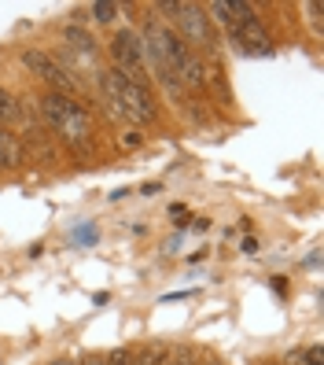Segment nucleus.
I'll use <instances>...</instances> for the list:
<instances>
[{"label":"nucleus","mask_w":324,"mask_h":365,"mask_svg":"<svg viewBox=\"0 0 324 365\" xmlns=\"http://www.w3.org/2000/svg\"><path fill=\"white\" fill-rule=\"evenodd\" d=\"M41 118H45L52 137L67 148V152H74L78 159L93 155V118L74 96L45 93L41 96Z\"/></svg>","instance_id":"obj_1"},{"label":"nucleus","mask_w":324,"mask_h":365,"mask_svg":"<svg viewBox=\"0 0 324 365\" xmlns=\"http://www.w3.org/2000/svg\"><path fill=\"white\" fill-rule=\"evenodd\" d=\"M100 89H103L107 103H111L122 118L137 122V125L155 122V100H151L147 85H137V81H129L125 74H118L115 67H107L100 74Z\"/></svg>","instance_id":"obj_2"},{"label":"nucleus","mask_w":324,"mask_h":365,"mask_svg":"<svg viewBox=\"0 0 324 365\" xmlns=\"http://www.w3.org/2000/svg\"><path fill=\"white\" fill-rule=\"evenodd\" d=\"M177 26H181V41L184 45H192V48H199V52H218V34H214V19L207 15V8H199V4H177ZM188 48V52H192Z\"/></svg>","instance_id":"obj_3"},{"label":"nucleus","mask_w":324,"mask_h":365,"mask_svg":"<svg viewBox=\"0 0 324 365\" xmlns=\"http://www.w3.org/2000/svg\"><path fill=\"white\" fill-rule=\"evenodd\" d=\"M111 59H115V71L125 74L129 81L147 85V59H144V45H140V34L133 30H122L111 37Z\"/></svg>","instance_id":"obj_4"},{"label":"nucleus","mask_w":324,"mask_h":365,"mask_svg":"<svg viewBox=\"0 0 324 365\" xmlns=\"http://www.w3.org/2000/svg\"><path fill=\"white\" fill-rule=\"evenodd\" d=\"M23 63H26V67H30L41 81L52 85V93H63V96H74V93H78V81L70 78V71H63L48 52H41V48H23Z\"/></svg>","instance_id":"obj_5"},{"label":"nucleus","mask_w":324,"mask_h":365,"mask_svg":"<svg viewBox=\"0 0 324 365\" xmlns=\"http://www.w3.org/2000/svg\"><path fill=\"white\" fill-rule=\"evenodd\" d=\"M229 41L236 48H244V52H269V34H266V26L258 23V15L254 19H247V23H240L236 30H229Z\"/></svg>","instance_id":"obj_6"},{"label":"nucleus","mask_w":324,"mask_h":365,"mask_svg":"<svg viewBox=\"0 0 324 365\" xmlns=\"http://www.w3.org/2000/svg\"><path fill=\"white\" fill-rule=\"evenodd\" d=\"M26 163V152H23V140H19V133H11L8 125H0V170H19Z\"/></svg>","instance_id":"obj_7"},{"label":"nucleus","mask_w":324,"mask_h":365,"mask_svg":"<svg viewBox=\"0 0 324 365\" xmlns=\"http://www.w3.org/2000/svg\"><path fill=\"white\" fill-rule=\"evenodd\" d=\"M26 148H30V155L33 159H41V163H56V148L45 140V133H41L37 130V125H33V130L26 133V144H23V152H26Z\"/></svg>","instance_id":"obj_8"},{"label":"nucleus","mask_w":324,"mask_h":365,"mask_svg":"<svg viewBox=\"0 0 324 365\" xmlns=\"http://www.w3.org/2000/svg\"><path fill=\"white\" fill-rule=\"evenodd\" d=\"M63 41H70V45L81 48V52H93V48H96V41L85 34V30H78V26H67V30H63Z\"/></svg>","instance_id":"obj_9"},{"label":"nucleus","mask_w":324,"mask_h":365,"mask_svg":"<svg viewBox=\"0 0 324 365\" xmlns=\"http://www.w3.org/2000/svg\"><path fill=\"white\" fill-rule=\"evenodd\" d=\"M11 118H19V103H15L4 89H0V125H8Z\"/></svg>","instance_id":"obj_10"},{"label":"nucleus","mask_w":324,"mask_h":365,"mask_svg":"<svg viewBox=\"0 0 324 365\" xmlns=\"http://www.w3.org/2000/svg\"><path fill=\"white\" fill-rule=\"evenodd\" d=\"M93 15L100 19V23H111V19L118 15V4H103L100 0V4H93Z\"/></svg>","instance_id":"obj_11"},{"label":"nucleus","mask_w":324,"mask_h":365,"mask_svg":"<svg viewBox=\"0 0 324 365\" xmlns=\"http://www.w3.org/2000/svg\"><path fill=\"white\" fill-rule=\"evenodd\" d=\"M103 365H133V358H129V351H111L103 358Z\"/></svg>","instance_id":"obj_12"},{"label":"nucleus","mask_w":324,"mask_h":365,"mask_svg":"<svg viewBox=\"0 0 324 365\" xmlns=\"http://www.w3.org/2000/svg\"><path fill=\"white\" fill-rule=\"evenodd\" d=\"M122 140H125V148H137V144H140V133H125Z\"/></svg>","instance_id":"obj_13"},{"label":"nucleus","mask_w":324,"mask_h":365,"mask_svg":"<svg viewBox=\"0 0 324 365\" xmlns=\"http://www.w3.org/2000/svg\"><path fill=\"white\" fill-rule=\"evenodd\" d=\"M81 365H103V358H96V354H89V358H85Z\"/></svg>","instance_id":"obj_14"},{"label":"nucleus","mask_w":324,"mask_h":365,"mask_svg":"<svg viewBox=\"0 0 324 365\" xmlns=\"http://www.w3.org/2000/svg\"><path fill=\"white\" fill-rule=\"evenodd\" d=\"M203 365H221V361H203Z\"/></svg>","instance_id":"obj_15"},{"label":"nucleus","mask_w":324,"mask_h":365,"mask_svg":"<svg viewBox=\"0 0 324 365\" xmlns=\"http://www.w3.org/2000/svg\"><path fill=\"white\" fill-rule=\"evenodd\" d=\"M52 365H70V361H52Z\"/></svg>","instance_id":"obj_16"}]
</instances>
